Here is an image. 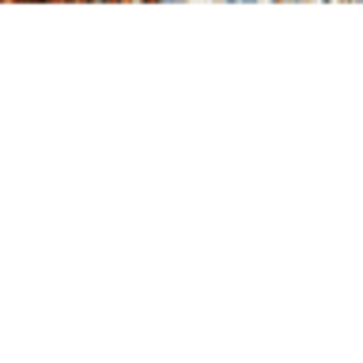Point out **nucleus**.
<instances>
[{
  "mask_svg": "<svg viewBox=\"0 0 363 363\" xmlns=\"http://www.w3.org/2000/svg\"><path fill=\"white\" fill-rule=\"evenodd\" d=\"M235 4H254V0H235Z\"/></svg>",
  "mask_w": 363,
  "mask_h": 363,
  "instance_id": "obj_1",
  "label": "nucleus"
}]
</instances>
